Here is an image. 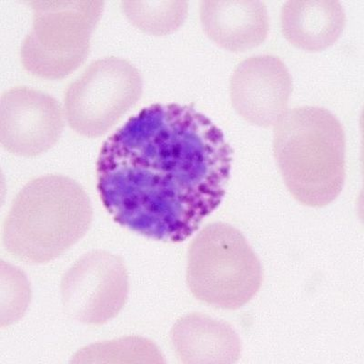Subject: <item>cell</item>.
I'll list each match as a JSON object with an SVG mask.
<instances>
[{"label": "cell", "instance_id": "obj_11", "mask_svg": "<svg viewBox=\"0 0 364 364\" xmlns=\"http://www.w3.org/2000/svg\"><path fill=\"white\" fill-rule=\"evenodd\" d=\"M346 24V11L336 0H291L281 11L284 38L308 52L330 48L339 40Z\"/></svg>", "mask_w": 364, "mask_h": 364}, {"label": "cell", "instance_id": "obj_8", "mask_svg": "<svg viewBox=\"0 0 364 364\" xmlns=\"http://www.w3.org/2000/svg\"><path fill=\"white\" fill-rule=\"evenodd\" d=\"M53 96L26 86L6 90L0 100V142L6 151L36 157L56 145L65 122Z\"/></svg>", "mask_w": 364, "mask_h": 364}, {"label": "cell", "instance_id": "obj_6", "mask_svg": "<svg viewBox=\"0 0 364 364\" xmlns=\"http://www.w3.org/2000/svg\"><path fill=\"white\" fill-rule=\"evenodd\" d=\"M142 91L141 74L134 65L119 57L100 58L68 86L65 118L74 132L97 138L122 119Z\"/></svg>", "mask_w": 364, "mask_h": 364}, {"label": "cell", "instance_id": "obj_7", "mask_svg": "<svg viewBox=\"0 0 364 364\" xmlns=\"http://www.w3.org/2000/svg\"><path fill=\"white\" fill-rule=\"evenodd\" d=\"M129 275L119 256L105 250L87 253L61 279L65 313L75 321L102 325L115 318L128 299Z\"/></svg>", "mask_w": 364, "mask_h": 364}, {"label": "cell", "instance_id": "obj_12", "mask_svg": "<svg viewBox=\"0 0 364 364\" xmlns=\"http://www.w3.org/2000/svg\"><path fill=\"white\" fill-rule=\"evenodd\" d=\"M171 341L183 363H232L242 352L240 338L229 324L201 314L178 320Z\"/></svg>", "mask_w": 364, "mask_h": 364}, {"label": "cell", "instance_id": "obj_9", "mask_svg": "<svg viewBox=\"0 0 364 364\" xmlns=\"http://www.w3.org/2000/svg\"><path fill=\"white\" fill-rule=\"evenodd\" d=\"M292 89L290 71L272 55L243 60L230 80L234 109L250 124L262 128L274 127L287 112Z\"/></svg>", "mask_w": 364, "mask_h": 364}, {"label": "cell", "instance_id": "obj_5", "mask_svg": "<svg viewBox=\"0 0 364 364\" xmlns=\"http://www.w3.org/2000/svg\"><path fill=\"white\" fill-rule=\"evenodd\" d=\"M33 24L21 46L23 67L34 76L60 80L85 63L103 1H29Z\"/></svg>", "mask_w": 364, "mask_h": 364}, {"label": "cell", "instance_id": "obj_4", "mask_svg": "<svg viewBox=\"0 0 364 364\" xmlns=\"http://www.w3.org/2000/svg\"><path fill=\"white\" fill-rule=\"evenodd\" d=\"M261 262L238 229L209 224L191 242L187 284L198 300L210 306L237 310L261 289Z\"/></svg>", "mask_w": 364, "mask_h": 364}, {"label": "cell", "instance_id": "obj_13", "mask_svg": "<svg viewBox=\"0 0 364 364\" xmlns=\"http://www.w3.org/2000/svg\"><path fill=\"white\" fill-rule=\"evenodd\" d=\"M73 363H165L164 356L152 341L141 337L92 344L79 350Z\"/></svg>", "mask_w": 364, "mask_h": 364}, {"label": "cell", "instance_id": "obj_2", "mask_svg": "<svg viewBox=\"0 0 364 364\" xmlns=\"http://www.w3.org/2000/svg\"><path fill=\"white\" fill-rule=\"evenodd\" d=\"M93 211L83 187L63 175L29 181L13 200L3 245L28 264L54 261L85 236Z\"/></svg>", "mask_w": 364, "mask_h": 364}, {"label": "cell", "instance_id": "obj_3", "mask_svg": "<svg viewBox=\"0 0 364 364\" xmlns=\"http://www.w3.org/2000/svg\"><path fill=\"white\" fill-rule=\"evenodd\" d=\"M346 133L329 110L304 106L287 110L273 135V154L286 187L305 206L333 203L346 181Z\"/></svg>", "mask_w": 364, "mask_h": 364}, {"label": "cell", "instance_id": "obj_14", "mask_svg": "<svg viewBox=\"0 0 364 364\" xmlns=\"http://www.w3.org/2000/svg\"><path fill=\"white\" fill-rule=\"evenodd\" d=\"M187 1H122L126 17L142 31L156 36L173 33L183 24Z\"/></svg>", "mask_w": 364, "mask_h": 364}, {"label": "cell", "instance_id": "obj_1", "mask_svg": "<svg viewBox=\"0 0 364 364\" xmlns=\"http://www.w3.org/2000/svg\"><path fill=\"white\" fill-rule=\"evenodd\" d=\"M232 149L191 106L154 104L109 136L97 191L115 222L148 238L181 242L226 193Z\"/></svg>", "mask_w": 364, "mask_h": 364}, {"label": "cell", "instance_id": "obj_10", "mask_svg": "<svg viewBox=\"0 0 364 364\" xmlns=\"http://www.w3.org/2000/svg\"><path fill=\"white\" fill-rule=\"evenodd\" d=\"M200 17L208 37L228 51L252 50L268 37L267 6L258 0H203Z\"/></svg>", "mask_w": 364, "mask_h": 364}]
</instances>
